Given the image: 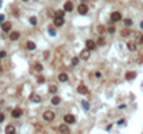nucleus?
I'll list each match as a JSON object with an SVG mask.
<instances>
[{
    "label": "nucleus",
    "instance_id": "1",
    "mask_svg": "<svg viewBox=\"0 0 143 134\" xmlns=\"http://www.w3.org/2000/svg\"><path fill=\"white\" fill-rule=\"evenodd\" d=\"M63 121L66 124H73V123H76V116L72 115V113H67V115H65Z\"/></svg>",
    "mask_w": 143,
    "mask_h": 134
},
{
    "label": "nucleus",
    "instance_id": "2",
    "mask_svg": "<svg viewBox=\"0 0 143 134\" xmlns=\"http://www.w3.org/2000/svg\"><path fill=\"white\" fill-rule=\"evenodd\" d=\"M53 119H55V113L53 112H51V110L44 112V120L45 121H53Z\"/></svg>",
    "mask_w": 143,
    "mask_h": 134
},
{
    "label": "nucleus",
    "instance_id": "3",
    "mask_svg": "<svg viewBox=\"0 0 143 134\" xmlns=\"http://www.w3.org/2000/svg\"><path fill=\"white\" fill-rule=\"evenodd\" d=\"M77 11H79L80 14H87L88 13V7H87V4L86 3H81V4H79V7H77Z\"/></svg>",
    "mask_w": 143,
    "mask_h": 134
},
{
    "label": "nucleus",
    "instance_id": "4",
    "mask_svg": "<svg viewBox=\"0 0 143 134\" xmlns=\"http://www.w3.org/2000/svg\"><path fill=\"white\" fill-rule=\"evenodd\" d=\"M122 20V15H121V13L119 11H114L111 14V21L112 22H118V21H121Z\"/></svg>",
    "mask_w": 143,
    "mask_h": 134
},
{
    "label": "nucleus",
    "instance_id": "5",
    "mask_svg": "<svg viewBox=\"0 0 143 134\" xmlns=\"http://www.w3.org/2000/svg\"><path fill=\"white\" fill-rule=\"evenodd\" d=\"M95 48H97V42H94L93 39H88V41L86 42V49H88V50H94Z\"/></svg>",
    "mask_w": 143,
    "mask_h": 134
},
{
    "label": "nucleus",
    "instance_id": "6",
    "mask_svg": "<svg viewBox=\"0 0 143 134\" xmlns=\"http://www.w3.org/2000/svg\"><path fill=\"white\" fill-rule=\"evenodd\" d=\"M65 22L63 17H59V15H55V18H53V24L56 25V27H62Z\"/></svg>",
    "mask_w": 143,
    "mask_h": 134
},
{
    "label": "nucleus",
    "instance_id": "7",
    "mask_svg": "<svg viewBox=\"0 0 143 134\" xmlns=\"http://www.w3.org/2000/svg\"><path fill=\"white\" fill-rule=\"evenodd\" d=\"M59 131H60V134H70V129H69L67 124L65 123V124H60V126H59Z\"/></svg>",
    "mask_w": 143,
    "mask_h": 134
},
{
    "label": "nucleus",
    "instance_id": "8",
    "mask_svg": "<svg viewBox=\"0 0 143 134\" xmlns=\"http://www.w3.org/2000/svg\"><path fill=\"white\" fill-rule=\"evenodd\" d=\"M77 92L81 94V95H86V94H88V89H87V87L84 84H80L79 87H77Z\"/></svg>",
    "mask_w": 143,
    "mask_h": 134
},
{
    "label": "nucleus",
    "instance_id": "9",
    "mask_svg": "<svg viewBox=\"0 0 143 134\" xmlns=\"http://www.w3.org/2000/svg\"><path fill=\"white\" fill-rule=\"evenodd\" d=\"M73 7H74V6H73V3H72V1H66V3H65V6H63V10L69 13V11H73Z\"/></svg>",
    "mask_w": 143,
    "mask_h": 134
},
{
    "label": "nucleus",
    "instance_id": "10",
    "mask_svg": "<svg viewBox=\"0 0 143 134\" xmlns=\"http://www.w3.org/2000/svg\"><path fill=\"white\" fill-rule=\"evenodd\" d=\"M21 115H23V109H21V108H16V109L11 112V116H13V117H20Z\"/></svg>",
    "mask_w": 143,
    "mask_h": 134
},
{
    "label": "nucleus",
    "instance_id": "11",
    "mask_svg": "<svg viewBox=\"0 0 143 134\" xmlns=\"http://www.w3.org/2000/svg\"><path fill=\"white\" fill-rule=\"evenodd\" d=\"M6 134H16V127L13 126V124H9V126H6Z\"/></svg>",
    "mask_w": 143,
    "mask_h": 134
},
{
    "label": "nucleus",
    "instance_id": "12",
    "mask_svg": "<svg viewBox=\"0 0 143 134\" xmlns=\"http://www.w3.org/2000/svg\"><path fill=\"white\" fill-rule=\"evenodd\" d=\"M1 30L4 31V32H10V30H11V22H3L1 24Z\"/></svg>",
    "mask_w": 143,
    "mask_h": 134
},
{
    "label": "nucleus",
    "instance_id": "13",
    "mask_svg": "<svg viewBox=\"0 0 143 134\" xmlns=\"http://www.w3.org/2000/svg\"><path fill=\"white\" fill-rule=\"evenodd\" d=\"M20 35H21V34H20L18 31H14V32L10 34V39H11V41H17V39H20Z\"/></svg>",
    "mask_w": 143,
    "mask_h": 134
},
{
    "label": "nucleus",
    "instance_id": "14",
    "mask_svg": "<svg viewBox=\"0 0 143 134\" xmlns=\"http://www.w3.org/2000/svg\"><path fill=\"white\" fill-rule=\"evenodd\" d=\"M88 52H90L88 49H84V50L80 53V57H81V59H88V56H90V53H88Z\"/></svg>",
    "mask_w": 143,
    "mask_h": 134
},
{
    "label": "nucleus",
    "instance_id": "15",
    "mask_svg": "<svg viewBox=\"0 0 143 134\" xmlns=\"http://www.w3.org/2000/svg\"><path fill=\"white\" fill-rule=\"evenodd\" d=\"M58 78H59L60 82H66V81H67V74H66V73H60Z\"/></svg>",
    "mask_w": 143,
    "mask_h": 134
},
{
    "label": "nucleus",
    "instance_id": "16",
    "mask_svg": "<svg viewBox=\"0 0 143 134\" xmlns=\"http://www.w3.org/2000/svg\"><path fill=\"white\" fill-rule=\"evenodd\" d=\"M136 48H138V46H136L135 42H129V43H128V49H129V50H132V52H135V50H136Z\"/></svg>",
    "mask_w": 143,
    "mask_h": 134
},
{
    "label": "nucleus",
    "instance_id": "17",
    "mask_svg": "<svg viewBox=\"0 0 143 134\" xmlns=\"http://www.w3.org/2000/svg\"><path fill=\"white\" fill-rule=\"evenodd\" d=\"M51 102H52V105H59L60 104V98H59V96H53V98L51 99Z\"/></svg>",
    "mask_w": 143,
    "mask_h": 134
},
{
    "label": "nucleus",
    "instance_id": "18",
    "mask_svg": "<svg viewBox=\"0 0 143 134\" xmlns=\"http://www.w3.org/2000/svg\"><path fill=\"white\" fill-rule=\"evenodd\" d=\"M35 48H37V46H35L34 42H31V41H28V42H27V49H28V50H34Z\"/></svg>",
    "mask_w": 143,
    "mask_h": 134
},
{
    "label": "nucleus",
    "instance_id": "19",
    "mask_svg": "<svg viewBox=\"0 0 143 134\" xmlns=\"http://www.w3.org/2000/svg\"><path fill=\"white\" fill-rule=\"evenodd\" d=\"M125 77H126L128 80H133V78L136 77V73H132V71H128V73H126V75H125Z\"/></svg>",
    "mask_w": 143,
    "mask_h": 134
},
{
    "label": "nucleus",
    "instance_id": "20",
    "mask_svg": "<svg viewBox=\"0 0 143 134\" xmlns=\"http://www.w3.org/2000/svg\"><path fill=\"white\" fill-rule=\"evenodd\" d=\"M34 67H35V70H37V71H42V64H41V63H35V64H34Z\"/></svg>",
    "mask_w": 143,
    "mask_h": 134
},
{
    "label": "nucleus",
    "instance_id": "21",
    "mask_svg": "<svg viewBox=\"0 0 143 134\" xmlns=\"http://www.w3.org/2000/svg\"><path fill=\"white\" fill-rule=\"evenodd\" d=\"M31 99L34 102H41V96H39V95H32Z\"/></svg>",
    "mask_w": 143,
    "mask_h": 134
},
{
    "label": "nucleus",
    "instance_id": "22",
    "mask_svg": "<svg viewBox=\"0 0 143 134\" xmlns=\"http://www.w3.org/2000/svg\"><path fill=\"white\" fill-rule=\"evenodd\" d=\"M58 91V88H56V85H49V92H52V94H55Z\"/></svg>",
    "mask_w": 143,
    "mask_h": 134
},
{
    "label": "nucleus",
    "instance_id": "23",
    "mask_svg": "<svg viewBox=\"0 0 143 134\" xmlns=\"http://www.w3.org/2000/svg\"><path fill=\"white\" fill-rule=\"evenodd\" d=\"M30 24L31 25H37V17H31L30 18Z\"/></svg>",
    "mask_w": 143,
    "mask_h": 134
},
{
    "label": "nucleus",
    "instance_id": "24",
    "mask_svg": "<svg viewBox=\"0 0 143 134\" xmlns=\"http://www.w3.org/2000/svg\"><path fill=\"white\" fill-rule=\"evenodd\" d=\"M132 24H133V22H132V20H129V18H126V20H125V25H126V27H130Z\"/></svg>",
    "mask_w": 143,
    "mask_h": 134
},
{
    "label": "nucleus",
    "instance_id": "25",
    "mask_svg": "<svg viewBox=\"0 0 143 134\" xmlns=\"http://www.w3.org/2000/svg\"><path fill=\"white\" fill-rule=\"evenodd\" d=\"M38 82H39V84H41V82L44 84V82H45V78H44L42 75H39V77H38Z\"/></svg>",
    "mask_w": 143,
    "mask_h": 134
},
{
    "label": "nucleus",
    "instance_id": "26",
    "mask_svg": "<svg viewBox=\"0 0 143 134\" xmlns=\"http://www.w3.org/2000/svg\"><path fill=\"white\" fill-rule=\"evenodd\" d=\"M6 56H7V53H6L4 50H1V52H0V59H4Z\"/></svg>",
    "mask_w": 143,
    "mask_h": 134
},
{
    "label": "nucleus",
    "instance_id": "27",
    "mask_svg": "<svg viewBox=\"0 0 143 134\" xmlns=\"http://www.w3.org/2000/svg\"><path fill=\"white\" fill-rule=\"evenodd\" d=\"M77 63H79V59H77V57H74V59L72 60V64H73V66H76Z\"/></svg>",
    "mask_w": 143,
    "mask_h": 134
},
{
    "label": "nucleus",
    "instance_id": "28",
    "mask_svg": "<svg viewBox=\"0 0 143 134\" xmlns=\"http://www.w3.org/2000/svg\"><path fill=\"white\" fill-rule=\"evenodd\" d=\"M56 15H59V17H63V10H58V11H56Z\"/></svg>",
    "mask_w": 143,
    "mask_h": 134
},
{
    "label": "nucleus",
    "instance_id": "29",
    "mask_svg": "<svg viewBox=\"0 0 143 134\" xmlns=\"http://www.w3.org/2000/svg\"><path fill=\"white\" fill-rule=\"evenodd\" d=\"M1 121H4V115H3V113H0V123H1Z\"/></svg>",
    "mask_w": 143,
    "mask_h": 134
},
{
    "label": "nucleus",
    "instance_id": "30",
    "mask_svg": "<svg viewBox=\"0 0 143 134\" xmlns=\"http://www.w3.org/2000/svg\"><path fill=\"white\" fill-rule=\"evenodd\" d=\"M49 32H51V35H55V31L52 30V27H51V28H49Z\"/></svg>",
    "mask_w": 143,
    "mask_h": 134
},
{
    "label": "nucleus",
    "instance_id": "31",
    "mask_svg": "<svg viewBox=\"0 0 143 134\" xmlns=\"http://www.w3.org/2000/svg\"><path fill=\"white\" fill-rule=\"evenodd\" d=\"M122 35H124V36H128V35H129V32H128V31H124V32H122Z\"/></svg>",
    "mask_w": 143,
    "mask_h": 134
},
{
    "label": "nucleus",
    "instance_id": "32",
    "mask_svg": "<svg viewBox=\"0 0 143 134\" xmlns=\"http://www.w3.org/2000/svg\"><path fill=\"white\" fill-rule=\"evenodd\" d=\"M83 106H84L86 109H88V104H86V102H83Z\"/></svg>",
    "mask_w": 143,
    "mask_h": 134
},
{
    "label": "nucleus",
    "instance_id": "33",
    "mask_svg": "<svg viewBox=\"0 0 143 134\" xmlns=\"http://www.w3.org/2000/svg\"><path fill=\"white\" fill-rule=\"evenodd\" d=\"M4 20V15H0V21H3Z\"/></svg>",
    "mask_w": 143,
    "mask_h": 134
},
{
    "label": "nucleus",
    "instance_id": "34",
    "mask_svg": "<svg viewBox=\"0 0 143 134\" xmlns=\"http://www.w3.org/2000/svg\"><path fill=\"white\" fill-rule=\"evenodd\" d=\"M140 41H142V42H143V36H142V38H140Z\"/></svg>",
    "mask_w": 143,
    "mask_h": 134
},
{
    "label": "nucleus",
    "instance_id": "35",
    "mask_svg": "<svg viewBox=\"0 0 143 134\" xmlns=\"http://www.w3.org/2000/svg\"><path fill=\"white\" fill-rule=\"evenodd\" d=\"M23 1H30V0H23Z\"/></svg>",
    "mask_w": 143,
    "mask_h": 134
}]
</instances>
